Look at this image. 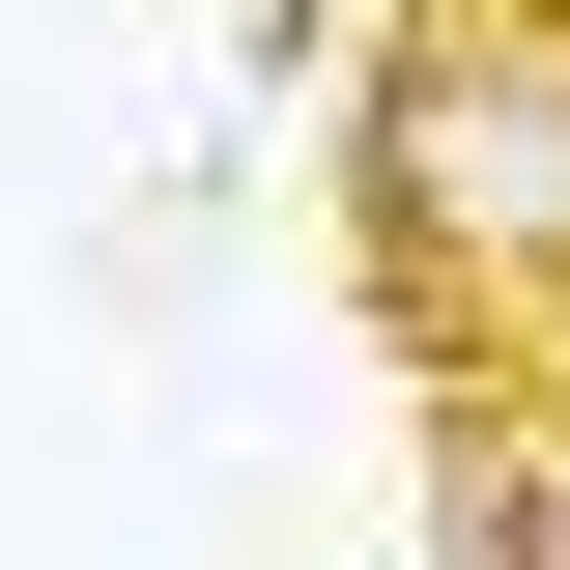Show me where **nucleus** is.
<instances>
[{
  "instance_id": "nucleus-1",
  "label": "nucleus",
  "mask_w": 570,
  "mask_h": 570,
  "mask_svg": "<svg viewBox=\"0 0 570 570\" xmlns=\"http://www.w3.org/2000/svg\"><path fill=\"white\" fill-rule=\"evenodd\" d=\"M343 285L428 400L570 343V0H400L343 115Z\"/></svg>"
},
{
  "instance_id": "nucleus-2",
  "label": "nucleus",
  "mask_w": 570,
  "mask_h": 570,
  "mask_svg": "<svg viewBox=\"0 0 570 570\" xmlns=\"http://www.w3.org/2000/svg\"><path fill=\"white\" fill-rule=\"evenodd\" d=\"M456 570H570V428L542 400H513V428L456 400Z\"/></svg>"
},
{
  "instance_id": "nucleus-3",
  "label": "nucleus",
  "mask_w": 570,
  "mask_h": 570,
  "mask_svg": "<svg viewBox=\"0 0 570 570\" xmlns=\"http://www.w3.org/2000/svg\"><path fill=\"white\" fill-rule=\"evenodd\" d=\"M285 58H343V0H257V86H285Z\"/></svg>"
}]
</instances>
